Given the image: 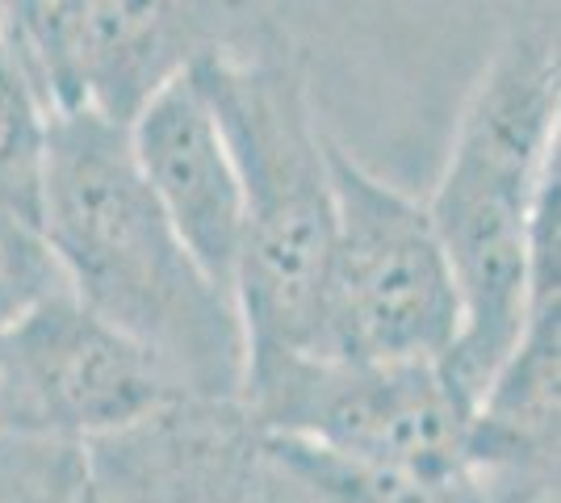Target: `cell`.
<instances>
[{"label": "cell", "instance_id": "cell-1", "mask_svg": "<svg viewBox=\"0 0 561 503\" xmlns=\"http://www.w3.org/2000/svg\"><path fill=\"white\" fill-rule=\"evenodd\" d=\"M38 231L59 286L142 344L176 390H243L248 348L231 289L188 256L147 193L122 122L93 110L50 118Z\"/></svg>", "mask_w": 561, "mask_h": 503}, {"label": "cell", "instance_id": "cell-2", "mask_svg": "<svg viewBox=\"0 0 561 503\" xmlns=\"http://www.w3.org/2000/svg\"><path fill=\"white\" fill-rule=\"evenodd\" d=\"M558 34L512 30L469 89L440 181L423 202L461 298V335L445 369L469 411L524 328L537 240L558 218Z\"/></svg>", "mask_w": 561, "mask_h": 503}, {"label": "cell", "instance_id": "cell-3", "mask_svg": "<svg viewBox=\"0 0 561 503\" xmlns=\"http://www.w3.org/2000/svg\"><path fill=\"white\" fill-rule=\"evenodd\" d=\"M210 96L243 185V248L234 307L243 369L319 348V307L331 252V135L314 114L306 76L277 38L202 59Z\"/></svg>", "mask_w": 561, "mask_h": 503}, {"label": "cell", "instance_id": "cell-4", "mask_svg": "<svg viewBox=\"0 0 561 503\" xmlns=\"http://www.w3.org/2000/svg\"><path fill=\"white\" fill-rule=\"evenodd\" d=\"M331 252L319 357L440 361L461 335V298L427 206L331 139Z\"/></svg>", "mask_w": 561, "mask_h": 503}, {"label": "cell", "instance_id": "cell-5", "mask_svg": "<svg viewBox=\"0 0 561 503\" xmlns=\"http://www.w3.org/2000/svg\"><path fill=\"white\" fill-rule=\"evenodd\" d=\"M260 424L356 470L436 479L466 470L469 399L440 361L277 357L243 369Z\"/></svg>", "mask_w": 561, "mask_h": 503}, {"label": "cell", "instance_id": "cell-6", "mask_svg": "<svg viewBox=\"0 0 561 503\" xmlns=\"http://www.w3.org/2000/svg\"><path fill=\"white\" fill-rule=\"evenodd\" d=\"M80 457L89 503H335L239 395H176Z\"/></svg>", "mask_w": 561, "mask_h": 503}, {"label": "cell", "instance_id": "cell-7", "mask_svg": "<svg viewBox=\"0 0 561 503\" xmlns=\"http://www.w3.org/2000/svg\"><path fill=\"white\" fill-rule=\"evenodd\" d=\"M185 390L114 323L64 286L0 323V432L89 445Z\"/></svg>", "mask_w": 561, "mask_h": 503}, {"label": "cell", "instance_id": "cell-8", "mask_svg": "<svg viewBox=\"0 0 561 503\" xmlns=\"http://www.w3.org/2000/svg\"><path fill=\"white\" fill-rule=\"evenodd\" d=\"M59 110L130 122L168 80L273 34L252 0H59Z\"/></svg>", "mask_w": 561, "mask_h": 503}, {"label": "cell", "instance_id": "cell-9", "mask_svg": "<svg viewBox=\"0 0 561 503\" xmlns=\"http://www.w3.org/2000/svg\"><path fill=\"white\" fill-rule=\"evenodd\" d=\"M126 144L142 185L181 236L188 256L234 298L243 248V185L231 144L197 76L185 72L151 93L126 122Z\"/></svg>", "mask_w": 561, "mask_h": 503}, {"label": "cell", "instance_id": "cell-10", "mask_svg": "<svg viewBox=\"0 0 561 503\" xmlns=\"http://www.w3.org/2000/svg\"><path fill=\"white\" fill-rule=\"evenodd\" d=\"M50 101L22 55L0 38V222L43 240V172H47Z\"/></svg>", "mask_w": 561, "mask_h": 503}, {"label": "cell", "instance_id": "cell-11", "mask_svg": "<svg viewBox=\"0 0 561 503\" xmlns=\"http://www.w3.org/2000/svg\"><path fill=\"white\" fill-rule=\"evenodd\" d=\"M0 503H89L80 445L0 432Z\"/></svg>", "mask_w": 561, "mask_h": 503}, {"label": "cell", "instance_id": "cell-12", "mask_svg": "<svg viewBox=\"0 0 561 503\" xmlns=\"http://www.w3.org/2000/svg\"><path fill=\"white\" fill-rule=\"evenodd\" d=\"M59 286V273L50 264L43 240L18 236L0 222V323H9L25 302Z\"/></svg>", "mask_w": 561, "mask_h": 503}]
</instances>
